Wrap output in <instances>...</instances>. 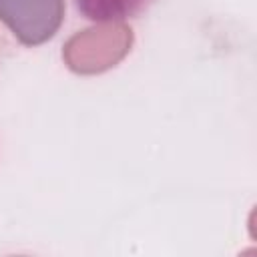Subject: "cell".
Segmentation results:
<instances>
[{"instance_id": "obj_3", "label": "cell", "mask_w": 257, "mask_h": 257, "mask_svg": "<svg viewBox=\"0 0 257 257\" xmlns=\"http://www.w3.org/2000/svg\"><path fill=\"white\" fill-rule=\"evenodd\" d=\"M2 44L4 42H2V36H0V60H2Z\"/></svg>"}, {"instance_id": "obj_2", "label": "cell", "mask_w": 257, "mask_h": 257, "mask_svg": "<svg viewBox=\"0 0 257 257\" xmlns=\"http://www.w3.org/2000/svg\"><path fill=\"white\" fill-rule=\"evenodd\" d=\"M157 0H70L78 18L90 24H118L141 18Z\"/></svg>"}, {"instance_id": "obj_1", "label": "cell", "mask_w": 257, "mask_h": 257, "mask_svg": "<svg viewBox=\"0 0 257 257\" xmlns=\"http://www.w3.org/2000/svg\"><path fill=\"white\" fill-rule=\"evenodd\" d=\"M0 20L24 46H38L62 26L64 0H0Z\"/></svg>"}]
</instances>
